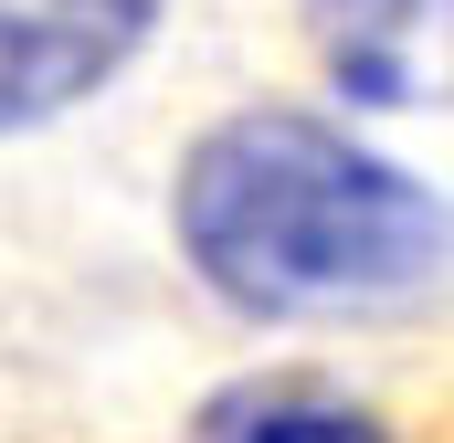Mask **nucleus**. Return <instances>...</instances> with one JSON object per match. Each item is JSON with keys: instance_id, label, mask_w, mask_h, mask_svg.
<instances>
[{"instance_id": "nucleus-1", "label": "nucleus", "mask_w": 454, "mask_h": 443, "mask_svg": "<svg viewBox=\"0 0 454 443\" xmlns=\"http://www.w3.org/2000/svg\"><path fill=\"white\" fill-rule=\"evenodd\" d=\"M180 253L243 317L402 307L444 275V201L307 106H243L180 159Z\"/></svg>"}, {"instance_id": "nucleus-2", "label": "nucleus", "mask_w": 454, "mask_h": 443, "mask_svg": "<svg viewBox=\"0 0 454 443\" xmlns=\"http://www.w3.org/2000/svg\"><path fill=\"white\" fill-rule=\"evenodd\" d=\"M159 0H0V137L85 106L148 43Z\"/></svg>"}, {"instance_id": "nucleus-3", "label": "nucleus", "mask_w": 454, "mask_h": 443, "mask_svg": "<svg viewBox=\"0 0 454 443\" xmlns=\"http://www.w3.org/2000/svg\"><path fill=\"white\" fill-rule=\"evenodd\" d=\"M434 21H444V0H307V32L359 106H412Z\"/></svg>"}, {"instance_id": "nucleus-4", "label": "nucleus", "mask_w": 454, "mask_h": 443, "mask_svg": "<svg viewBox=\"0 0 454 443\" xmlns=\"http://www.w3.org/2000/svg\"><path fill=\"white\" fill-rule=\"evenodd\" d=\"M191 443H380V423L317 380H243L191 423Z\"/></svg>"}]
</instances>
